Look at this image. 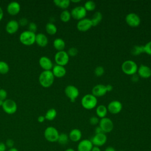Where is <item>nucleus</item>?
<instances>
[{"mask_svg": "<svg viewBox=\"0 0 151 151\" xmlns=\"http://www.w3.org/2000/svg\"><path fill=\"white\" fill-rule=\"evenodd\" d=\"M64 93L71 102H74L79 96V90L73 85H68L64 89Z\"/></svg>", "mask_w": 151, "mask_h": 151, "instance_id": "9", "label": "nucleus"}, {"mask_svg": "<svg viewBox=\"0 0 151 151\" xmlns=\"http://www.w3.org/2000/svg\"><path fill=\"white\" fill-rule=\"evenodd\" d=\"M106 90H107V92H110V91H111L113 89V87L112 85L111 84H107L106 86Z\"/></svg>", "mask_w": 151, "mask_h": 151, "instance_id": "46", "label": "nucleus"}, {"mask_svg": "<svg viewBox=\"0 0 151 151\" xmlns=\"http://www.w3.org/2000/svg\"><path fill=\"white\" fill-rule=\"evenodd\" d=\"M144 50H145V53L151 55V41L147 42L144 45Z\"/></svg>", "mask_w": 151, "mask_h": 151, "instance_id": "38", "label": "nucleus"}, {"mask_svg": "<svg viewBox=\"0 0 151 151\" xmlns=\"http://www.w3.org/2000/svg\"><path fill=\"white\" fill-rule=\"evenodd\" d=\"M69 139L74 142H78L81 140L82 137L81 131L77 128L72 129L68 134Z\"/></svg>", "mask_w": 151, "mask_h": 151, "instance_id": "23", "label": "nucleus"}, {"mask_svg": "<svg viewBox=\"0 0 151 151\" xmlns=\"http://www.w3.org/2000/svg\"><path fill=\"white\" fill-rule=\"evenodd\" d=\"M68 140H69L68 135L66 133H62L59 134L57 142L61 145H65L68 143Z\"/></svg>", "mask_w": 151, "mask_h": 151, "instance_id": "32", "label": "nucleus"}, {"mask_svg": "<svg viewBox=\"0 0 151 151\" xmlns=\"http://www.w3.org/2000/svg\"><path fill=\"white\" fill-rule=\"evenodd\" d=\"M125 21L127 24L131 27H138L141 22L140 17L134 12H130L127 14L125 18Z\"/></svg>", "mask_w": 151, "mask_h": 151, "instance_id": "10", "label": "nucleus"}, {"mask_svg": "<svg viewBox=\"0 0 151 151\" xmlns=\"http://www.w3.org/2000/svg\"><path fill=\"white\" fill-rule=\"evenodd\" d=\"M94 73L96 76L101 77L104 73V69L102 66H97L95 68Z\"/></svg>", "mask_w": 151, "mask_h": 151, "instance_id": "35", "label": "nucleus"}, {"mask_svg": "<svg viewBox=\"0 0 151 151\" xmlns=\"http://www.w3.org/2000/svg\"><path fill=\"white\" fill-rule=\"evenodd\" d=\"M7 151H18V150L16 148V147H12L10 149H8V150Z\"/></svg>", "mask_w": 151, "mask_h": 151, "instance_id": "51", "label": "nucleus"}, {"mask_svg": "<svg viewBox=\"0 0 151 151\" xmlns=\"http://www.w3.org/2000/svg\"><path fill=\"white\" fill-rule=\"evenodd\" d=\"M67 52L69 57H75L78 54V51L76 47H71L68 50Z\"/></svg>", "mask_w": 151, "mask_h": 151, "instance_id": "36", "label": "nucleus"}, {"mask_svg": "<svg viewBox=\"0 0 151 151\" xmlns=\"http://www.w3.org/2000/svg\"><path fill=\"white\" fill-rule=\"evenodd\" d=\"M19 25L16 20H11L8 21L5 27V30L9 34H14L17 32Z\"/></svg>", "mask_w": 151, "mask_h": 151, "instance_id": "20", "label": "nucleus"}, {"mask_svg": "<svg viewBox=\"0 0 151 151\" xmlns=\"http://www.w3.org/2000/svg\"><path fill=\"white\" fill-rule=\"evenodd\" d=\"M69 58L70 57L67 52L64 50L57 51L54 55V60L56 64L64 67L68 64Z\"/></svg>", "mask_w": 151, "mask_h": 151, "instance_id": "7", "label": "nucleus"}, {"mask_svg": "<svg viewBox=\"0 0 151 151\" xmlns=\"http://www.w3.org/2000/svg\"><path fill=\"white\" fill-rule=\"evenodd\" d=\"M38 80L42 87L48 88L52 85L54 81V76L51 70L43 71L40 74Z\"/></svg>", "mask_w": 151, "mask_h": 151, "instance_id": "1", "label": "nucleus"}, {"mask_svg": "<svg viewBox=\"0 0 151 151\" xmlns=\"http://www.w3.org/2000/svg\"><path fill=\"white\" fill-rule=\"evenodd\" d=\"M5 145L6 146V147H8V149L14 147V141L11 139H8L6 142H5Z\"/></svg>", "mask_w": 151, "mask_h": 151, "instance_id": "41", "label": "nucleus"}, {"mask_svg": "<svg viewBox=\"0 0 151 151\" xmlns=\"http://www.w3.org/2000/svg\"><path fill=\"white\" fill-rule=\"evenodd\" d=\"M117 151H124V150H117Z\"/></svg>", "mask_w": 151, "mask_h": 151, "instance_id": "55", "label": "nucleus"}, {"mask_svg": "<svg viewBox=\"0 0 151 151\" xmlns=\"http://www.w3.org/2000/svg\"><path fill=\"white\" fill-rule=\"evenodd\" d=\"M4 16V12L2 8L0 6V21L2 20Z\"/></svg>", "mask_w": 151, "mask_h": 151, "instance_id": "49", "label": "nucleus"}, {"mask_svg": "<svg viewBox=\"0 0 151 151\" xmlns=\"http://www.w3.org/2000/svg\"><path fill=\"white\" fill-rule=\"evenodd\" d=\"M138 76L143 78H148L151 77V68L145 64H141L137 69Z\"/></svg>", "mask_w": 151, "mask_h": 151, "instance_id": "16", "label": "nucleus"}, {"mask_svg": "<svg viewBox=\"0 0 151 151\" xmlns=\"http://www.w3.org/2000/svg\"><path fill=\"white\" fill-rule=\"evenodd\" d=\"M6 148L7 147H6L5 143L0 142V151H6Z\"/></svg>", "mask_w": 151, "mask_h": 151, "instance_id": "43", "label": "nucleus"}, {"mask_svg": "<svg viewBox=\"0 0 151 151\" xmlns=\"http://www.w3.org/2000/svg\"><path fill=\"white\" fill-rule=\"evenodd\" d=\"M9 70V65L4 61H0V74H5Z\"/></svg>", "mask_w": 151, "mask_h": 151, "instance_id": "34", "label": "nucleus"}, {"mask_svg": "<svg viewBox=\"0 0 151 151\" xmlns=\"http://www.w3.org/2000/svg\"><path fill=\"white\" fill-rule=\"evenodd\" d=\"M81 1L80 0H72V1H70V2H72L73 3H78V2H80Z\"/></svg>", "mask_w": 151, "mask_h": 151, "instance_id": "52", "label": "nucleus"}, {"mask_svg": "<svg viewBox=\"0 0 151 151\" xmlns=\"http://www.w3.org/2000/svg\"><path fill=\"white\" fill-rule=\"evenodd\" d=\"M39 64L44 71L51 70L54 66L52 61L47 56H42L40 58Z\"/></svg>", "mask_w": 151, "mask_h": 151, "instance_id": "15", "label": "nucleus"}, {"mask_svg": "<svg viewBox=\"0 0 151 151\" xmlns=\"http://www.w3.org/2000/svg\"><path fill=\"white\" fill-rule=\"evenodd\" d=\"M7 97V92L4 88H0V100H5Z\"/></svg>", "mask_w": 151, "mask_h": 151, "instance_id": "40", "label": "nucleus"}, {"mask_svg": "<svg viewBox=\"0 0 151 151\" xmlns=\"http://www.w3.org/2000/svg\"><path fill=\"white\" fill-rule=\"evenodd\" d=\"M121 68L125 74L133 76L136 74L137 73L138 66L134 61L132 60H127L122 63Z\"/></svg>", "mask_w": 151, "mask_h": 151, "instance_id": "3", "label": "nucleus"}, {"mask_svg": "<svg viewBox=\"0 0 151 151\" xmlns=\"http://www.w3.org/2000/svg\"><path fill=\"white\" fill-rule=\"evenodd\" d=\"M28 31L35 33L37 30V25L35 22H31L28 24Z\"/></svg>", "mask_w": 151, "mask_h": 151, "instance_id": "37", "label": "nucleus"}, {"mask_svg": "<svg viewBox=\"0 0 151 151\" xmlns=\"http://www.w3.org/2000/svg\"><path fill=\"white\" fill-rule=\"evenodd\" d=\"M91 92L92 94L96 97L103 96L107 93L106 86L101 84H97L93 87Z\"/></svg>", "mask_w": 151, "mask_h": 151, "instance_id": "18", "label": "nucleus"}, {"mask_svg": "<svg viewBox=\"0 0 151 151\" xmlns=\"http://www.w3.org/2000/svg\"><path fill=\"white\" fill-rule=\"evenodd\" d=\"M35 43L41 47H45L48 43L47 37L42 33H38L35 35Z\"/></svg>", "mask_w": 151, "mask_h": 151, "instance_id": "22", "label": "nucleus"}, {"mask_svg": "<svg viewBox=\"0 0 151 151\" xmlns=\"http://www.w3.org/2000/svg\"><path fill=\"white\" fill-rule=\"evenodd\" d=\"M91 151H101V149H100L99 147L98 146H93L92 149H91Z\"/></svg>", "mask_w": 151, "mask_h": 151, "instance_id": "48", "label": "nucleus"}, {"mask_svg": "<svg viewBox=\"0 0 151 151\" xmlns=\"http://www.w3.org/2000/svg\"><path fill=\"white\" fill-rule=\"evenodd\" d=\"M45 120V118L44 117V116H40L38 117L37 118V120L39 123H43Z\"/></svg>", "mask_w": 151, "mask_h": 151, "instance_id": "45", "label": "nucleus"}, {"mask_svg": "<svg viewBox=\"0 0 151 151\" xmlns=\"http://www.w3.org/2000/svg\"><path fill=\"white\" fill-rule=\"evenodd\" d=\"M132 80L133 81H137L138 80V77L137 75L136 74H134L132 76Z\"/></svg>", "mask_w": 151, "mask_h": 151, "instance_id": "50", "label": "nucleus"}, {"mask_svg": "<svg viewBox=\"0 0 151 151\" xmlns=\"http://www.w3.org/2000/svg\"><path fill=\"white\" fill-rule=\"evenodd\" d=\"M93 146L90 140L83 139L80 141L77 145L78 151H91Z\"/></svg>", "mask_w": 151, "mask_h": 151, "instance_id": "19", "label": "nucleus"}, {"mask_svg": "<svg viewBox=\"0 0 151 151\" xmlns=\"http://www.w3.org/2000/svg\"><path fill=\"white\" fill-rule=\"evenodd\" d=\"M57 110L54 108H51L47 111L44 117L46 120L49 121H52L55 119V118L57 116Z\"/></svg>", "mask_w": 151, "mask_h": 151, "instance_id": "28", "label": "nucleus"}, {"mask_svg": "<svg viewBox=\"0 0 151 151\" xmlns=\"http://www.w3.org/2000/svg\"><path fill=\"white\" fill-rule=\"evenodd\" d=\"M83 6L86 11H93L96 8V4L93 1H88L84 3Z\"/></svg>", "mask_w": 151, "mask_h": 151, "instance_id": "33", "label": "nucleus"}, {"mask_svg": "<svg viewBox=\"0 0 151 151\" xmlns=\"http://www.w3.org/2000/svg\"><path fill=\"white\" fill-rule=\"evenodd\" d=\"M102 19H103L102 14L99 11L96 12L93 14V15L92 16L91 18L90 19L91 21V23H92V25H93V27H95V26L98 25L100 23V22L101 21Z\"/></svg>", "mask_w": 151, "mask_h": 151, "instance_id": "26", "label": "nucleus"}, {"mask_svg": "<svg viewBox=\"0 0 151 151\" xmlns=\"http://www.w3.org/2000/svg\"><path fill=\"white\" fill-rule=\"evenodd\" d=\"M99 119L97 116H91L89 119V122L91 125H97L99 123Z\"/></svg>", "mask_w": 151, "mask_h": 151, "instance_id": "39", "label": "nucleus"}, {"mask_svg": "<svg viewBox=\"0 0 151 151\" xmlns=\"http://www.w3.org/2000/svg\"><path fill=\"white\" fill-rule=\"evenodd\" d=\"M18 24L19 25L21 26H25L28 24V21L27 18H22L19 19V21H18Z\"/></svg>", "mask_w": 151, "mask_h": 151, "instance_id": "42", "label": "nucleus"}, {"mask_svg": "<svg viewBox=\"0 0 151 151\" xmlns=\"http://www.w3.org/2000/svg\"><path fill=\"white\" fill-rule=\"evenodd\" d=\"M71 17L74 19L80 21L85 18L87 11L83 6H77L72 9L70 12Z\"/></svg>", "mask_w": 151, "mask_h": 151, "instance_id": "11", "label": "nucleus"}, {"mask_svg": "<svg viewBox=\"0 0 151 151\" xmlns=\"http://www.w3.org/2000/svg\"><path fill=\"white\" fill-rule=\"evenodd\" d=\"M53 2L55 6L65 10L70 6L71 2L70 0H54Z\"/></svg>", "mask_w": 151, "mask_h": 151, "instance_id": "27", "label": "nucleus"}, {"mask_svg": "<svg viewBox=\"0 0 151 151\" xmlns=\"http://www.w3.org/2000/svg\"><path fill=\"white\" fill-rule=\"evenodd\" d=\"M108 111L113 114H116L119 113L123 108L122 104L118 100H113L110 101L107 107Z\"/></svg>", "mask_w": 151, "mask_h": 151, "instance_id": "13", "label": "nucleus"}, {"mask_svg": "<svg viewBox=\"0 0 151 151\" xmlns=\"http://www.w3.org/2000/svg\"><path fill=\"white\" fill-rule=\"evenodd\" d=\"M131 53L133 55H139L142 53H145L144 45H134L131 50Z\"/></svg>", "mask_w": 151, "mask_h": 151, "instance_id": "30", "label": "nucleus"}, {"mask_svg": "<svg viewBox=\"0 0 151 151\" xmlns=\"http://www.w3.org/2000/svg\"><path fill=\"white\" fill-rule=\"evenodd\" d=\"M71 18V13L70 11H68L67 9L63 10L60 15V18L61 19V21H63V22H68L70 19Z\"/></svg>", "mask_w": 151, "mask_h": 151, "instance_id": "31", "label": "nucleus"}, {"mask_svg": "<svg viewBox=\"0 0 151 151\" xmlns=\"http://www.w3.org/2000/svg\"><path fill=\"white\" fill-rule=\"evenodd\" d=\"M81 104L83 108L86 110H91L95 108L97 104V97L92 94H87L84 95L81 100Z\"/></svg>", "mask_w": 151, "mask_h": 151, "instance_id": "2", "label": "nucleus"}, {"mask_svg": "<svg viewBox=\"0 0 151 151\" xmlns=\"http://www.w3.org/2000/svg\"><path fill=\"white\" fill-rule=\"evenodd\" d=\"M104 151H116V150L112 146H108L105 149Z\"/></svg>", "mask_w": 151, "mask_h": 151, "instance_id": "47", "label": "nucleus"}, {"mask_svg": "<svg viewBox=\"0 0 151 151\" xmlns=\"http://www.w3.org/2000/svg\"><path fill=\"white\" fill-rule=\"evenodd\" d=\"M107 137L105 133L95 134L94 136L90 140L93 146H102L107 142Z\"/></svg>", "mask_w": 151, "mask_h": 151, "instance_id": "14", "label": "nucleus"}, {"mask_svg": "<svg viewBox=\"0 0 151 151\" xmlns=\"http://www.w3.org/2000/svg\"><path fill=\"white\" fill-rule=\"evenodd\" d=\"M54 77L61 78L66 74V69L64 66L55 64L53 66L51 70Z\"/></svg>", "mask_w": 151, "mask_h": 151, "instance_id": "21", "label": "nucleus"}, {"mask_svg": "<svg viewBox=\"0 0 151 151\" xmlns=\"http://www.w3.org/2000/svg\"><path fill=\"white\" fill-rule=\"evenodd\" d=\"M36 34L28 30L22 32L19 35L20 42L25 45H31L35 42Z\"/></svg>", "mask_w": 151, "mask_h": 151, "instance_id": "4", "label": "nucleus"}, {"mask_svg": "<svg viewBox=\"0 0 151 151\" xmlns=\"http://www.w3.org/2000/svg\"><path fill=\"white\" fill-rule=\"evenodd\" d=\"M4 101L0 100V106H2V104H3V103H4Z\"/></svg>", "mask_w": 151, "mask_h": 151, "instance_id": "54", "label": "nucleus"}, {"mask_svg": "<svg viewBox=\"0 0 151 151\" xmlns=\"http://www.w3.org/2000/svg\"><path fill=\"white\" fill-rule=\"evenodd\" d=\"M107 108L106 106L103 104H101L98 106L96 109V113L98 117L102 119L106 117L107 114Z\"/></svg>", "mask_w": 151, "mask_h": 151, "instance_id": "24", "label": "nucleus"}, {"mask_svg": "<svg viewBox=\"0 0 151 151\" xmlns=\"http://www.w3.org/2000/svg\"><path fill=\"white\" fill-rule=\"evenodd\" d=\"M59 134L60 133L58 130L53 126L47 127L44 132L45 139L49 142H57Z\"/></svg>", "mask_w": 151, "mask_h": 151, "instance_id": "5", "label": "nucleus"}, {"mask_svg": "<svg viewBox=\"0 0 151 151\" xmlns=\"http://www.w3.org/2000/svg\"><path fill=\"white\" fill-rule=\"evenodd\" d=\"M53 47L58 51H63L65 47V41L62 38H57L53 41Z\"/></svg>", "mask_w": 151, "mask_h": 151, "instance_id": "25", "label": "nucleus"}, {"mask_svg": "<svg viewBox=\"0 0 151 151\" xmlns=\"http://www.w3.org/2000/svg\"><path fill=\"white\" fill-rule=\"evenodd\" d=\"M76 27L78 31L81 32H86L89 30L93 27V25L90 18H84L80 21H78Z\"/></svg>", "mask_w": 151, "mask_h": 151, "instance_id": "12", "label": "nucleus"}, {"mask_svg": "<svg viewBox=\"0 0 151 151\" xmlns=\"http://www.w3.org/2000/svg\"><path fill=\"white\" fill-rule=\"evenodd\" d=\"M99 126L105 134L111 132L114 127L113 121L110 118L107 117L100 119Z\"/></svg>", "mask_w": 151, "mask_h": 151, "instance_id": "8", "label": "nucleus"}, {"mask_svg": "<svg viewBox=\"0 0 151 151\" xmlns=\"http://www.w3.org/2000/svg\"><path fill=\"white\" fill-rule=\"evenodd\" d=\"M4 112L8 114H13L17 110V104L16 102L12 99H6L4 100L2 106Z\"/></svg>", "mask_w": 151, "mask_h": 151, "instance_id": "6", "label": "nucleus"}, {"mask_svg": "<svg viewBox=\"0 0 151 151\" xmlns=\"http://www.w3.org/2000/svg\"><path fill=\"white\" fill-rule=\"evenodd\" d=\"M94 132H95V134H100V133H104L103 130H101V129L100 127L99 126H97L96 128H95V130H94Z\"/></svg>", "mask_w": 151, "mask_h": 151, "instance_id": "44", "label": "nucleus"}, {"mask_svg": "<svg viewBox=\"0 0 151 151\" xmlns=\"http://www.w3.org/2000/svg\"><path fill=\"white\" fill-rule=\"evenodd\" d=\"M45 31L49 35H54L57 32V28L55 24L52 22H48L45 25Z\"/></svg>", "mask_w": 151, "mask_h": 151, "instance_id": "29", "label": "nucleus"}, {"mask_svg": "<svg viewBox=\"0 0 151 151\" xmlns=\"http://www.w3.org/2000/svg\"><path fill=\"white\" fill-rule=\"evenodd\" d=\"M65 151H75V150L73 149V148H68V149H66Z\"/></svg>", "mask_w": 151, "mask_h": 151, "instance_id": "53", "label": "nucleus"}, {"mask_svg": "<svg viewBox=\"0 0 151 151\" xmlns=\"http://www.w3.org/2000/svg\"><path fill=\"white\" fill-rule=\"evenodd\" d=\"M21 10V6L18 2L16 1H12L8 4L6 11L8 13L11 15H17Z\"/></svg>", "mask_w": 151, "mask_h": 151, "instance_id": "17", "label": "nucleus"}]
</instances>
